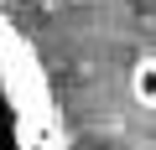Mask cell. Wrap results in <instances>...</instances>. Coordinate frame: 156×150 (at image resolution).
Returning a JSON list of instances; mask_svg holds the SVG:
<instances>
[{"label": "cell", "mask_w": 156, "mask_h": 150, "mask_svg": "<svg viewBox=\"0 0 156 150\" xmlns=\"http://www.w3.org/2000/svg\"><path fill=\"white\" fill-rule=\"evenodd\" d=\"M130 98H135L146 114H156V52L135 57V67H130Z\"/></svg>", "instance_id": "cell-1"}]
</instances>
